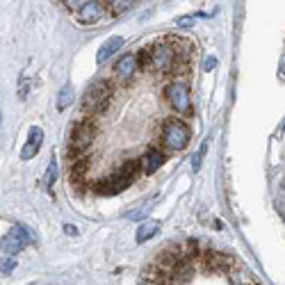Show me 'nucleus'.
Masks as SVG:
<instances>
[{"instance_id":"1","label":"nucleus","mask_w":285,"mask_h":285,"mask_svg":"<svg viewBox=\"0 0 285 285\" xmlns=\"http://www.w3.org/2000/svg\"><path fill=\"white\" fill-rule=\"evenodd\" d=\"M96 137V126L91 121H78L71 130V139H69V157L71 160H80V155H85L89 151L91 141Z\"/></svg>"},{"instance_id":"2","label":"nucleus","mask_w":285,"mask_h":285,"mask_svg":"<svg viewBox=\"0 0 285 285\" xmlns=\"http://www.w3.org/2000/svg\"><path fill=\"white\" fill-rule=\"evenodd\" d=\"M110 96H112V83H108V80H96V83H91L89 89L85 91L83 110L89 112V114L91 112H103Z\"/></svg>"},{"instance_id":"3","label":"nucleus","mask_w":285,"mask_h":285,"mask_svg":"<svg viewBox=\"0 0 285 285\" xmlns=\"http://www.w3.org/2000/svg\"><path fill=\"white\" fill-rule=\"evenodd\" d=\"M192 132L187 128L185 121L180 119H167L165 121V132H162V141H165L167 149L171 151H182L190 144Z\"/></svg>"},{"instance_id":"4","label":"nucleus","mask_w":285,"mask_h":285,"mask_svg":"<svg viewBox=\"0 0 285 285\" xmlns=\"http://www.w3.org/2000/svg\"><path fill=\"white\" fill-rule=\"evenodd\" d=\"M149 50H151V66H153L157 73H169V71H174L178 53L169 42H160V44L151 46Z\"/></svg>"},{"instance_id":"5","label":"nucleus","mask_w":285,"mask_h":285,"mask_svg":"<svg viewBox=\"0 0 285 285\" xmlns=\"http://www.w3.org/2000/svg\"><path fill=\"white\" fill-rule=\"evenodd\" d=\"M32 240H34L32 233H30L25 226L18 223V226H12V231L5 235V240H3L0 247H3V251L7 253V256H16V253H21Z\"/></svg>"},{"instance_id":"6","label":"nucleus","mask_w":285,"mask_h":285,"mask_svg":"<svg viewBox=\"0 0 285 285\" xmlns=\"http://www.w3.org/2000/svg\"><path fill=\"white\" fill-rule=\"evenodd\" d=\"M165 94H167V100H169V105L174 108V112H178V114H187V112H192L190 91H187V87L182 83L167 85Z\"/></svg>"},{"instance_id":"7","label":"nucleus","mask_w":285,"mask_h":285,"mask_svg":"<svg viewBox=\"0 0 285 285\" xmlns=\"http://www.w3.org/2000/svg\"><path fill=\"white\" fill-rule=\"evenodd\" d=\"M75 14H78L80 25H96V23H100V18L105 16V7L98 3V0H89V3H85Z\"/></svg>"},{"instance_id":"8","label":"nucleus","mask_w":285,"mask_h":285,"mask_svg":"<svg viewBox=\"0 0 285 285\" xmlns=\"http://www.w3.org/2000/svg\"><path fill=\"white\" fill-rule=\"evenodd\" d=\"M128 185H130V180H126L124 176L114 174V176H110V178L98 180L94 185V190L98 192V194H103V196H114V194H119V192H124Z\"/></svg>"},{"instance_id":"9","label":"nucleus","mask_w":285,"mask_h":285,"mask_svg":"<svg viewBox=\"0 0 285 285\" xmlns=\"http://www.w3.org/2000/svg\"><path fill=\"white\" fill-rule=\"evenodd\" d=\"M42 141H44V130L39 128V126H32L28 132V141H25L21 149L23 160H32V157L39 153V149H42Z\"/></svg>"},{"instance_id":"10","label":"nucleus","mask_w":285,"mask_h":285,"mask_svg":"<svg viewBox=\"0 0 285 285\" xmlns=\"http://www.w3.org/2000/svg\"><path fill=\"white\" fill-rule=\"evenodd\" d=\"M124 44H126V39L119 37V34H116V37H110L108 42H105V44L98 48V53H96V62H98V64H105V62H108V59L112 57V55H116V50L124 48Z\"/></svg>"},{"instance_id":"11","label":"nucleus","mask_w":285,"mask_h":285,"mask_svg":"<svg viewBox=\"0 0 285 285\" xmlns=\"http://www.w3.org/2000/svg\"><path fill=\"white\" fill-rule=\"evenodd\" d=\"M139 165H141V169H144L146 174H155V171L165 165V153L157 151V149H149L144 153V157L139 160Z\"/></svg>"},{"instance_id":"12","label":"nucleus","mask_w":285,"mask_h":285,"mask_svg":"<svg viewBox=\"0 0 285 285\" xmlns=\"http://www.w3.org/2000/svg\"><path fill=\"white\" fill-rule=\"evenodd\" d=\"M137 55H124V57L116 62V66H114V73L119 75V78H124V80H128V78H132V73L137 71Z\"/></svg>"},{"instance_id":"13","label":"nucleus","mask_w":285,"mask_h":285,"mask_svg":"<svg viewBox=\"0 0 285 285\" xmlns=\"http://www.w3.org/2000/svg\"><path fill=\"white\" fill-rule=\"evenodd\" d=\"M157 233H160V223H157V221H146V223H141V226L137 228V242L144 244L146 240L155 237Z\"/></svg>"},{"instance_id":"14","label":"nucleus","mask_w":285,"mask_h":285,"mask_svg":"<svg viewBox=\"0 0 285 285\" xmlns=\"http://www.w3.org/2000/svg\"><path fill=\"white\" fill-rule=\"evenodd\" d=\"M135 5H137V0H110V3H108V12L112 14V16H121V14L130 12Z\"/></svg>"},{"instance_id":"15","label":"nucleus","mask_w":285,"mask_h":285,"mask_svg":"<svg viewBox=\"0 0 285 285\" xmlns=\"http://www.w3.org/2000/svg\"><path fill=\"white\" fill-rule=\"evenodd\" d=\"M87 160H75L73 165H71V182L73 185H80V182H85V176H87Z\"/></svg>"},{"instance_id":"16","label":"nucleus","mask_w":285,"mask_h":285,"mask_svg":"<svg viewBox=\"0 0 285 285\" xmlns=\"http://www.w3.org/2000/svg\"><path fill=\"white\" fill-rule=\"evenodd\" d=\"M139 169H141V165H139L137 160H126L124 165L119 167V171H116V174L124 176L126 180H130V182H132V180H135V176L139 174Z\"/></svg>"},{"instance_id":"17","label":"nucleus","mask_w":285,"mask_h":285,"mask_svg":"<svg viewBox=\"0 0 285 285\" xmlns=\"http://www.w3.org/2000/svg\"><path fill=\"white\" fill-rule=\"evenodd\" d=\"M69 105H73V89L66 85V87H62V91H59V96H57V110H66Z\"/></svg>"},{"instance_id":"18","label":"nucleus","mask_w":285,"mask_h":285,"mask_svg":"<svg viewBox=\"0 0 285 285\" xmlns=\"http://www.w3.org/2000/svg\"><path fill=\"white\" fill-rule=\"evenodd\" d=\"M55 178H57V162H55V157L50 160V167H48V174L44 178V185L48 192H53V185H55Z\"/></svg>"},{"instance_id":"19","label":"nucleus","mask_w":285,"mask_h":285,"mask_svg":"<svg viewBox=\"0 0 285 285\" xmlns=\"http://www.w3.org/2000/svg\"><path fill=\"white\" fill-rule=\"evenodd\" d=\"M14 267H16V260H14L12 256H7V258L0 260V274H3V276H7L9 272H14Z\"/></svg>"},{"instance_id":"20","label":"nucleus","mask_w":285,"mask_h":285,"mask_svg":"<svg viewBox=\"0 0 285 285\" xmlns=\"http://www.w3.org/2000/svg\"><path fill=\"white\" fill-rule=\"evenodd\" d=\"M206 146H208V144H203V146H201V151H196V153H194V157H192V169H194V171H198V169H201L203 155H206Z\"/></svg>"},{"instance_id":"21","label":"nucleus","mask_w":285,"mask_h":285,"mask_svg":"<svg viewBox=\"0 0 285 285\" xmlns=\"http://www.w3.org/2000/svg\"><path fill=\"white\" fill-rule=\"evenodd\" d=\"M62 3H64V7L69 9V12H78L85 3H89V0H62Z\"/></svg>"},{"instance_id":"22","label":"nucleus","mask_w":285,"mask_h":285,"mask_svg":"<svg viewBox=\"0 0 285 285\" xmlns=\"http://www.w3.org/2000/svg\"><path fill=\"white\" fill-rule=\"evenodd\" d=\"M217 66V57L215 55H208L206 59H203V71H212Z\"/></svg>"},{"instance_id":"23","label":"nucleus","mask_w":285,"mask_h":285,"mask_svg":"<svg viewBox=\"0 0 285 285\" xmlns=\"http://www.w3.org/2000/svg\"><path fill=\"white\" fill-rule=\"evenodd\" d=\"M194 18H196V16H180L176 23L180 25V28H192V25H194Z\"/></svg>"},{"instance_id":"24","label":"nucleus","mask_w":285,"mask_h":285,"mask_svg":"<svg viewBox=\"0 0 285 285\" xmlns=\"http://www.w3.org/2000/svg\"><path fill=\"white\" fill-rule=\"evenodd\" d=\"M64 233H66V235H78V228L71 226V223H66V226H64Z\"/></svg>"}]
</instances>
